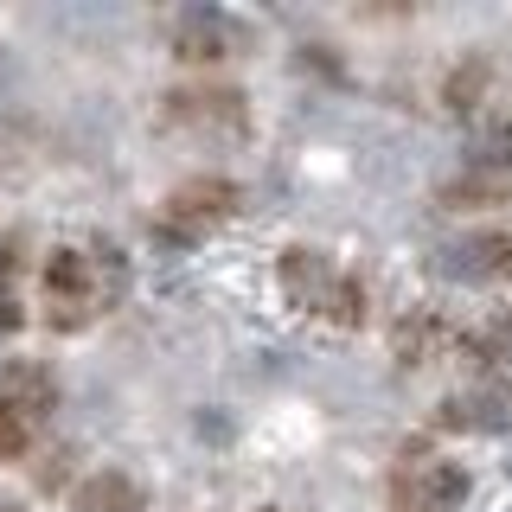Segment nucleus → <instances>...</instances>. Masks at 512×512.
Returning <instances> with one entry per match:
<instances>
[{
  "label": "nucleus",
  "mask_w": 512,
  "mask_h": 512,
  "mask_svg": "<svg viewBox=\"0 0 512 512\" xmlns=\"http://www.w3.org/2000/svg\"><path fill=\"white\" fill-rule=\"evenodd\" d=\"M493 84H500V58L493 52H461L442 77V109L455 122H480L493 109Z\"/></svg>",
  "instance_id": "10"
},
{
  "label": "nucleus",
  "mask_w": 512,
  "mask_h": 512,
  "mask_svg": "<svg viewBox=\"0 0 512 512\" xmlns=\"http://www.w3.org/2000/svg\"><path fill=\"white\" fill-rule=\"evenodd\" d=\"M20 250H26L20 231L0 244V333H13L26 320V308H20Z\"/></svg>",
  "instance_id": "14"
},
{
  "label": "nucleus",
  "mask_w": 512,
  "mask_h": 512,
  "mask_svg": "<svg viewBox=\"0 0 512 512\" xmlns=\"http://www.w3.org/2000/svg\"><path fill=\"white\" fill-rule=\"evenodd\" d=\"M263 512H282V506H263Z\"/></svg>",
  "instance_id": "18"
},
{
  "label": "nucleus",
  "mask_w": 512,
  "mask_h": 512,
  "mask_svg": "<svg viewBox=\"0 0 512 512\" xmlns=\"http://www.w3.org/2000/svg\"><path fill=\"white\" fill-rule=\"evenodd\" d=\"M0 404L20 410L26 423L39 429L45 416L58 410V378H52V365H39V359H7V365H0Z\"/></svg>",
  "instance_id": "11"
},
{
  "label": "nucleus",
  "mask_w": 512,
  "mask_h": 512,
  "mask_svg": "<svg viewBox=\"0 0 512 512\" xmlns=\"http://www.w3.org/2000/svg\"><path fill=\"white\" fill-rule=\"evenodd\" d=\"M167 39H173V58L180 64H231L250 45V26H237L231 13H218V7H186Z\"/></svg>",
  "instance_id": "7"
},
{
  "label": "nucleus",
  "mask_w": 512,
  "mask_h": 512,
  "mask_svg": "<svg viewBox=\"0 0 512 512\" xmlns=\"http://www.w3.org/2000/svg\"><path fill=\"white\" fill-rule=\"evenodd\" d=\"M160 122L186 128V135L237 141V135H250V96L237 84H180L160 96Z\"/></svg>",
  "instance_id": "5"
},
{
  "label": "nucleus",
  "mask_w": 512,
  "mask_h": 512,
  "mask_svg": "<svg viewBox=\"0 0 512 512\" xmlns=\"http://www.w3.org/2000/svg\"><path fill=\"white\" fill-rule=\"evenodd\" d=\"M0 512H26V506H20V500H7V493H0Z\"/></svg>",
  "instance_id": "17"
},
{
  "label": "nucleus",
  "mask_w": 512,
  "mask_h": 512,
  "mask_svg": "<svg viewBox=\"0 0 512 512\" xmlns=\"http://www.w3.org/2000/svg\"><path fill=\"white\" fill-rule=\"evenodd\" d=\"M468 493H474L468 468L436 455V448H404V455L391 461V480H384L391 512H461Z\"/></svg>",
  "instance_id": "4"
},
{
  "label": "nucleus",
  "mask_w": 512,
  "mask_h": 512,
  "mask_svg": "<svg viewBox=\"0 0 512 512\" xmlns=\"http://www.w3.org/2000/svg\"><path fill=\"white\" fill-rule=\"evenodd\" d=\"M442 352H468V340H461L455 327L436 314V308H404L391 327V359L404 365V372H423V365H436Z\"/></svg>",
  "instance_id": "9"
},
{
  "label": "nucleus",
  "mask_w": 512,
  "mask_h": 512,
  "mask_svg": "<svg viewBox=\"0 0 512 512\" xmlns=\"http://www.w3.org/2000/svg\"><path fill=\"white\" fill-rule=\"evenodd\" d=\"M71 512H148V487L128 468H96L71 487Z\"/></svg>",
  "instance_id": "12"
},
{
  "label": "nucleus",
  "mask_w": 512,
  "mask_h": 512,
  "mask_svg": "<svg viewBox=\"0 0 512 512\" xmlns=\"http://www.w3.org/2000/svg\"><path fill=\"white\" fill-rule=\"evenodd\" d=\"M237 205H244L237 180H224V173H192V180H180L160 199L154 237L160 244H199V237H212L237 218Z\"/></svg>",
  "instance_id": "3"
},
{
  "label": "nucleus",
  "mask_w": 512,
  "mask_h": 512,
  "mask_svg": "<svg viewBox=\"0 0 512 512\" xmlns=\"http://www.w3.org/2000/svg\"><path fill=\"white\" fill-rule=\"evenodd\" d=\"M276 288L295 314H314L327 327H359L365 320V282L314 244H288L276 256Z\"/></svg>",
  "instance_id": "1"
},
{
  "label": "nucleus",
  "mask_w": 512,
  "mask_h": 512,
  "mask_svg": "<svg viewBox=\"0 0 512 512\" xmlns=\"http://www.w3.org/2000/svg\"><path fill=\"white\" fill-rule=\"evenodd\" d=\"M39 308H45V327H52V333H84L90 320L109 308L90 250L58 244L52 256H45V263H39Z\"/></svg>",
  "instance_id": "2"
},
{
  "label": "nucleus",
  "mask_w": 512,
  "mask_h": 512,
  "mask_svg": "<svg viewBox=\"0 0 512 512\" xmlns=\"http://www.w3.org/2000/svg\"><path fill=\"white\" fill-rule=\"evenodd\" d=\"M468 352H480L487 365H512V308L493 320V327L480 333V340H468Z\"/></svg>",
  "instance_id": "16"
},
{
  "label": "nucleus",
  "mask_w": 512,
  "mask_h": 512,
  "mask_svg": "<svg viewBox=\"0 0 512 512\" xmlns=\"http://www.w3.org/2000/svg\"><path fill=\"white\" fill-rule=\"evenodd\" d=\"M442 205L448 212H500V205H512V180L500 167H468L461 180L442 186Z\"/></svg>",
  "instance_id": "13"
},
{
  "label": "nucleus",
  "mask_w": 512,
  "mask_h": 512,
  "mask_svg": "<svg viewBox=\"0 0 512 512\" xmlns=\"http://www.w3.org/2000/svg\"><path fill=\"white\" fill-rule=\"evenodd\" d=\"M436 423L442 429H474V436H506L512 429V378H500V372L474 378L468 391H455V397L436 404Z\"/></svg>",
  "instance_id": "8"
},
{
  "label": "nucleus",
  "mask_w": 512,
  "mask_h": 512,
  "mask_svg": "<svg viewBox=\"0 0 512 512\" xmlns=\"http://www.w3.org/2000/svg\"><path fill=\"white\" fill-rule=\"evenodd\" d=\"M32 436H39V429H32L20 410H7V404H0V461H20V455H32Z\"/></svg>",
  "instance_id": "15"
},
{
  "label": "nucleus",
  "mask_w": 512,
  "mask_h": 512,
  "mask_svg": "<svg viewBox=\"0 0 512 512\" xmlns=\"http://www.w3.org/2000/svg\"><path fill=\"white\" fill-rule=\"evenodd\" d=\"M436 276L461 282V288L512 282V231H500V224H474V231L448 237V244L436 250Z\"/></svg>",
  "instance_id": "6"
}]
</instances>
